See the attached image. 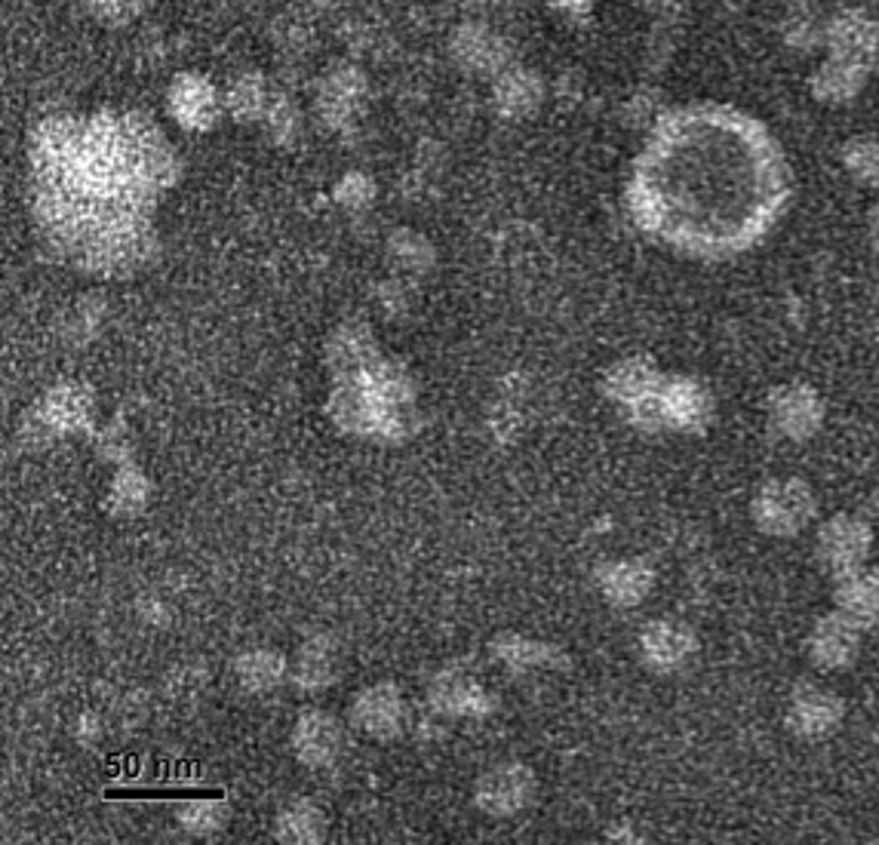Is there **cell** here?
Returning a JSON list of instances; mask_svg holds the SVG:
<instances>
[{
  "instance_id": "obj_13",
  "label": "cell",
  "mask_w": 879,
  "mask_h": 845,
  "mask_svg": "<svg viewBox=\"0 0 879 845\" xmlns=\"http://www.w3.org/2000/svg\"><path fill=\"white\" fill-rule=\"evenodd\" d=\"M498 655H502V662L514 664V667H532V664L542 662L544 649L535 643H526V639H502Z\"/></svg>"
},
{
  "instance_id": "obj_11",
  "label": "cell",
  "mask_w": 879,
  "mask_h": 845,
  "mask_svg": "<svg viewBox=\"0 0 879 845\" xmlns=\"http://www.w3.org/2000/svg\"><path fill=\"white\" fill-rule=\"evenodd\" d=\"M646 649L655 662H676L685 652V639L671 627H655L646 637Z\"/></svg>"
},
{
  "instance_id": "obj_9",
  "label": "cell",
  "mask_w": 879,
  "mask_h": 845,
  "mask_svg": "<svg viewBox=\"0 0 879 845\" xmlns=\"http://www.w3.org/2000/svg\"><path fill=\"white\" fill-rule=\"evenodd\" d=\"M148 498V483L139 470L120 468L115 480V507L120 514H136L139 507H145Z\"/></svg>"
},
{
  "instance_id": "obj_2",
  "label": "cell",
  "mask_w": 879,
  "mask_h": 845,
  "mask_svg": "<svg viewBox=\"0 0 879 845\" xmlns=\"http://www.w3.org/2000/svg\"><path fill=\"white\" fill-rule=\"evenodd\" d=\"M357 726L366 728L375 738H391L403 723V702L394 686H373L354 704Z\"/></svg>"
},
{
  "instance_id": "obj_8",
  "label": "cell",
  "mask_w": 879,
  "mask_h": 845,
  "mask_svg": "<svg viewBox=\"0 0 879 845\" xmlns=\"http://www.w3.org/2000/svg\"><path fill=\"white\" fill-rule=\"evenodd\" d=\"M277 833L286 843H317V839H324V818H320L317 806L293 803V806L280 812Z\"/></svg>"
},
{
  "instance_id": "obj_1",
  "label": "cell",
  "mask_w": 879,
  "mask_h": 845,
  "mask_svg": "<svg viewBox=\"0 0 879 845\" xmlns=\"http://www.w3.org/2000/svg\"><path fill=\"white\" fill-rule=\"evenodd\" d=\"M293 747L302 763L314 768L333 766L345 747V732L333 716L320 714V710H308L298 719L296 732H293Z\"/></svg>"
},
{
  "instance_id": "obj_3",
  "label": "cell",
  "mask_w": 879,
  "mask_h": 845,
  "mask_svg": "<svg viewBox=\"0 0 879 845\" xmlns=\"http://www.w3.org/2000/svg\"><path fill=\"white\" fill-rule=\"evenodd\" d=\"M530 787L532 778L526 768H495V772H490L486 778L480 781V806L490 808L492 815H511V812H517L526 803Z\"/></svg>"
},
{
  "instance_id": "obj_12",
  "label": "cell",
  "mask_w": 879,
  "mask_h": 845,
  "mask_svg": "<svg viewBox=\"0 0 879 845\" xmlns=\"http://www.w3.org/2000/svg\"><path fill=\"white\" fill-rule=\"evenodd\" d=\"M646 587V575L634 569V566H621L609 578V594L619 599H636Z\"/></svg>"
},
{
  "instance_id": "obj_6",
  "label": "cell",
  "mask_w": 879,
  "mask_h": 845,
  "mask_svg": "<svg viewBox=\"0 0 879 845\" xmlns=\"http://www.w3.org/2000/svg\"><path fill=\"white\" fill-rule=\"evenodd\" d=\"M336 664H338L336 646H333L329 639L324 637L310 639L308 646L298 652L293 674H296V683L305 692H320L324 686H329V683L336 679L338 674Z\"/></svg>"
},
{
  "instance_id": "obj_5",
  "label": "cell",
  "mask_w": 879,
  "mask_h": 845,
  "mask_svg": "<svg viewBox=\"0 0 879 845\" xmlns=\"http://www.w3.org/2000/svg\"><path fill=\"white\" fill-rule=\"evenodd\" d=\"M431 702H434V707H440L443 714L480 716L486 714V707H490L483 689L462 674L440 676L437 683H434V689H431Z\"/></svg>"
},
{
  "instance_id": "obj_10",
  "label": "cell",
  "mask_w": 879,
  "mask_h": 845,
  "mask_svg": "<svg viewBox=\"0 0 879 845\" xmlns=\"http://www.w3.org/2000/svg\"><path fill=\"white\" fill-rule=\"evenodd\" d=\"M225 818H228V812H225L221 803H191V806H185V812H181V824L188 831L204 833V836L219 831Z\"/></svg>"
},
{
  "instance_id": "obj_7",
  "label": "cell",
  "mask_w": 879,
  "mask_h": 845,
  "mask_svg": "<svg viewBox=\"0 0 879 845\" xmlns=\"http://www.w3.org/2000/svg\"><path fill=\"white\" fill-rule=\"evenodd\" d=\"M284 674H286V664L277 652H265V649L249 652V655H244V658L237 662V676H240V683H244L249 692L274 689V686L284 679Z\"/></svg>"
},
{
  "instance_id": "obj_4",
  "label": "cell",
  "mask_w": 879,
  "mask_h": 845,
  "mask_svg": "<svg viewBox=\"0 0 879 845\" xmlns=\"http://www.w3.org/2000/svg\"><path fill=\"white\" fill-rule=\"evenodd\" d=\"M90 416H92L90 394L80 388L52 390L50 397L43 400V406H40V418L50 425L52 434L90 428Z\"/></svg>"
}]
</instances>
